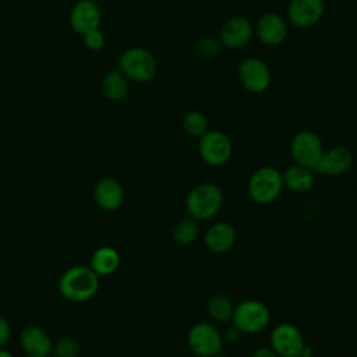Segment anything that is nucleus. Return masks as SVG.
Returning a JSON list of instances; mask_svg holds the SVG:
<instances>
[{"label": "nucleus", "instance_id": "nucleus-1", "mask_svg": "<svg viewBox=\"0 0 357 357\" xmlns=\"http://www.w3.org/2000/svg\"><path fill=\"white\" fill-rule=\"evenodd\" d=\"M98 289L99 276L91 269V266H73L61 275L59 282L61 296L75 303L92 298Z\"/></svg>", "mask_w": 357, "mask_h": 357}, {"label": "nucleus", "instance_id": "nucleus-2", "mask_svg": "<svg viewBox=\"0 0 357 357\" xmlns=\"http://www.w3.org/2000/svg\"><path fill=\"white\" fill-rule=\"evenodd\" d=\"M223 192L213 183H201L190 190L185 198V208L195 220H208L222 208Z\"/></svg>", "mask_w": 357, "mask_h": 357}, {"label": "nucleus", "instance_id": "nucleus-3", "mask_svg": "<svg viewBox=\"0 0 357 357\" xmlns=\"http://www.w3.org/2000/svg\"><path fill=\"white\" fill-rule=\"evenodd\" d=\"M119 70L134 82H148L158 71V63L152 52L145 47H130L119 59Z\"/></svg>", "mask_w": 357, "mask_h": 357}, {"label": "nucleus", "instance_id": "nucleus-4", "mask_svg": "<svg viewBox=\"0 0 357 357\" xmlns=\"http://www.w3.org/2000/svg\"><path fill=\"white\" fill-rule=\"evenodd\" d=\"M247 190L254 202L261 205L271 204L283 190L282 173L276 167L261 166L250 176Z\"/></svg>", "mask_w": 357, "mask_h": 357}, {"label": "nucleus", "instance_id": "nucleus-5", "mask_svg": "<svg viewBox=\"0 0 357 357\" xmlns=\"http://www.w3.org/2000/svg\"><path fill=\"white\" fill-rule=\"evenodd\" d=\"M234 328L241 333H259L264 331L271 321L269 308L259 300H244L234 305L231 317Z\"/></svg>", "mask_w": 357, "mask_h": 357}, {"label": "nucleus", "instance_id": "nucleus-6", "mask_svg": "<svg viewBox=\"0 0 357 357\" xmlns=\"http://www.w3.org/2000/svg\"><path fill=\"white\" fill-rule=\"evenodd\" d=\"M324 144L319 135L311 130L296 132L290 141V155L296 165L314 170L324 153Z\"/></svg>", "mask_w": 357, "mask_h": 357}, {"label": "nucleus", "instance_id": "nucleus-7", "mask_svg": "<svg viewBox=\"0 0 357 357\" xmlns=\"http://www.w3.org/2000/svg\"><path fill=\"white\" fill-rule=\"evenodd\" d=\"M187 342L191 351L198 357H212L223 350V337L211 322L194 324L188 331Z\"/></svg>", "mask_w": 357, "mask_h": 357}, {"label": "nucleus", "instance_id": "nucleus-8", "mask_svg": "<svg viewBox=\"0 0 357 357\" xmlns=\"http://www.w3.org/2000/svg\"><path fill=\"white\" fill-rule=\"evenodd\" d=\"M198 151L202 160L209 166H222L233 153V144L227 134L219 130H208L199 137Z\"/></svg>", "mask_w": 357, "mask_h": 357}, {"label": "nucleus", "instance_id": "nucleus-9", "mask_svg": "<svg viewBox=\"0 0 357 357\" xmlns=\"http://www.w3.org/2000/svg\"><path fill=\"white\" fill-rule=\"evenodd\" d=\"M237 75L241 86L254 95L265 92L272 82V74L268 64L258 57L244 59L238 64Z\"/></svg>", "mask_w": 357, "mask_h": 357}, {"label": "nucleus", "instance_id": "nucleus-10", "mask_svg": "<svg viewBox=\"0 0 357 357\" xmlns=\"http://www.w3.org/2000/svg\"><path fill=\"white\" fill-rule=\"evenodd\" d=\"M269 340L271 347L279 357H300L305 347L301 331L290 322L278 324L272 329Z\"/></svg>", "mask_w": 357, "mask_h": 357}, {"label": "nucleus", "instance_id": "nucleus-11", "mask_svg": "<svg viewBox=\"0 0 357 357\" xmlns=\"http://www.w3.org/2000/svg\"><path fill=\"white\" fill-rule=\"evenodd\" d=\"M254 36V26L245 17H231L225 21L219 32V42L223 47L238 50L245 47Z\"/></svg>", "mask_w": 357, "mask_h": 357}, {"label": "nucleus", "instance_id": "nucleus-12", "mask_svg": "<svg viewBox=\"0 0 357 357\" xmlns=\"http://www.w3.org/2000/svg\"><path fill=\"white\" fill-rule=\"evenodd\" d=\"M325 11L324 0H290L287 6V21L300 29L317 25Z\"/></svg>", "mask_w": 357, "mask_h": 357}, {"label": "nucleus", "instance_id": "nucleus-13", "mask_svg": "<svg viewBox=\"0 0 357 357\" xmlns=\"http://www.w3.org/2000/svg\"><path fill=\"white\" fill-rule=\"evenodd\" d=\"M254 33L265 46H279L287 38V22L276 13H265L257 20Z\"/></svg>", "mask_w": 357, "mask_h": 357}, {"label": "nucleus", "instance_id": "nucleus-14", "mask_svg": "<svg viewBox=\"0 0 357 357\" xmlns=\"http://www.w3.org/2000/svg\"><path fill=\"white\" fill-rule=\"evenodd\" d=\"M353 165V153L347 146H332L328 151H324L317 167V172L321 176H342Z\"/></svg>", "mask_w": 357, "mask_h": 357}, {"label": "nucleus", "instance_id": "nucleus-15", "mask_svg": "<svg viewBox=\"0 0 357 357\" xmlns=\"http://www.w3.org/2000/svg\"><path fill=\"white\" fill-rule=\"evenodd\" d=\"M100 8L92 0L78 1L70 13L71 28L82 36L91 31L98 29L100 25Z\"/></svg>", "mask_w": 357, "mask_h": 357}, {"label": "nucleus", "instance_id": "nucleus-16", "mask_svg": "<svg viewBox=\"0 0 357 357\" xmlns=\"http://www.w3.org/2000/svg\"><path fill=\"white\" fill-rule=\"evenodd\" d=\"M21 347L28 357H47L53 350V342L47 332L38 325H28L21 332Z\"/></svg>", "mask_w": 357, "mask_h": 357}, {"label": "nucleus", "instance_id": "nucleus-17", "mask_svg": "<svg viewBox=\"0 0 357 357\" xmlns=\"http://www.w3.org/2000/svg\"><path fill=\"white\" fill-rule=\"evenodd\" d=\"M236 241V229L227 222H215L211 225L204 236L206 248L213 254L227 252Z\"/></svg>", "mask_w": 357, "mask_h": 357}, {"label": "nucleus", "instance_id": "nucleus-18", "mask_svg": "<svg viewBox=\"0 0 357 357\" xmlns=\"http://www.w3.org/2000/svg\"><path fill=\"white\" fill-rule=\"evenodd\" d=\"M93 197L98 206L103 211H116L124 201V190L116 178L105 177L95 185Z\"/></svg>", "mask_w": 357, "mask_h": 357}, {"label": "nucleus", "instance_id": "nucleus-19", "mask_svg": "<svg viewBox=\"0 0 357 357\" xmlns=\"http://www.w3.org/2000/svg\"><path fill=\"white\" fill-rule=\"evenodd\" d=\"M282 180H283V187H286L293 192L303 194L312 188L314 173L311 169L294 163L282 173Z\"/></svg>", "mask_w": 357, "mask_h": 357}, {"label": "nucleus", "instance_id": "nucleus-20", "mask_svg": "<svg viewBox=\"0 0 357 357\" xmlns=\"http://www.w3.org/2000/svg\"><path fill=\"white\" fill-rule=\"evenodd\" d=\"M120 265V255L113 247H99L91 257V269L98 276H107L116 272Z\"/></svg>", "mask_w": 357, "mask_h": 357}, {"label": "nucleus", "instance_id": "nucleus-21", "mask_svg": "<svg viewBox=\"0 0 357 357\" xmlns=\"http://www.w3.org/2000/svg\"><path fill=\"white\" fill-rule=\"evenodd\" d=\"M128 78L120 70L109 71L102 81L103 95L113 102L121 100L128 93Z\"/></svg>", "mask_w": 357, "mask_h": 357}, {"label": "nucleus", "instance_id": "nucleus-22", "mask_svg": "<svg viewBox=\"0 0 357 357\" xmlns=\"http://www.w3.org/2000/svg\"><path fill=\"white\" fill-rule=\"evenodd\" d=\"M206 311L209 317L218 324H226L231 321L234 305L231 300L222 293L212 294L206 301Z\"/></svg>", "mask_w": 357, "mask_h": 357}, {"label": "nucleus", "instance_id": "nucleus-23", "mask_svg": "<svg viewBox=\"0 0 357 357\" xmlns=\"http://www.w3.org/2000/svg\"><path fill=\"white\" fill-rule=\"evenodd\" d=\"M198 220L194 218H183L180 219L172 231L173 240L180 245H188L192 244L198 237Z\"/></svg>", "mask_w": 357, "mask_h": 357}, {"label": "nucleus", "instance_id": "nucleus-24", "mask_svg": "<svg viewBox=\"0 0 357 357\" xmlns=\"http://www.w3.org/2000/svg\"><path fill=\"white\" fill-rule=\"evenodd\" d=\"M181 126L190 137L199 138L208 131V119L202 112L191 110L184 114Z\"/></svg>", "mask_w": 357, "mask_h": 357}, {"label": "nucleus", "instance_id": "nucleus-25", "mask_svg": "<svg viewBox=\"0 0 357 357\" xmlns=\"http://www.w3.org/2000/svg\"><path fill=\"white\" fill-rule=\"evenodd\" d=\"M220 47H222V45H220L219 39L213 38V36H204L195 43V52L198 53V56L205 57V59L215 57L219 53Z\"/></svg>", "mask_w": 357, "mask_h": 357}, {"label": "nucleus", "instance_id": "nucleus-26", "mask_svg": "<svg viewBox=\"0 0 357 357\" xmlns=\"http://www.w3.org/2000/svg\"><path fill=\"white\" fill-rule=\"evenodd\" d=\"M79 343L73 337L60 339L56 344H53L52 353L56 357H77L79 354Z\"/></svg>", "mask_w": 357, "mask_h": 357}, {"label": "nucleus", "instance_id": "nucleus-27", "mask_svg": "<svg viewBox=\"0 0 357 357\" xmlns=\"http://www.w3.org/2000/svg\"><path fill=\"white\" fill-rule=\"evenodd\" d=\"M105 35L103 32L98 28L95 31L88 32L86 35H84V43L89 50H99L105 46Z\"/></svg>", "mask_w": 357, "mask_h": 357}, {"label": "nucleus", "instance_id": "nucleus-28", "mask_svg": "<svg viewBox=\"0 0 357 357\" xmlns=\"http://www.w3.org/2000/svg\"><path fill=\"white\" fill-rule=\"evenodd\" d=\"M10 335H11L10 324L4 318L0 317V349H1V346H4L8 342Z\"/></svg>", "mask_w": 357, "mask_h": 357}, {"label": "nucleus", "instance_id": "nucleus-29", "mask_svg": "<svg viewBox=\"0 0 357 357\" xmlns=\"http://www.w3.org/2000/svg\"><path fill=\"white\" fill-rule=\"evenodd\" d=\"M251 357H279V356L273 351V349H272L271 346H269V347L262 346V347L255 349V350L252 351Z\"/></svg>", "mask_w": 357, "mask_h": 357}, {"label": "nucleus", "instance_id": "nucleus-30", "mask_svg": "<svg viewBox=\"0 0 357 357\" xmlns=\"http://www.w3.org/2000/svg\"><path fill=\"white\" fill-rule=\"evenodd\" d=\"M240 335H241V332L237 329V328H231V329H229L227 332H226V340L227 342H230V343H236L237 340H238V337H240Z\"/></svg>", "mask_w": 357, "mask_h": 357}, {"label": "nucleus", "instance_id": "nucleus-31", "mask_svg": "<svg viewBox=\"0 0 357 357\" xmlns=\"http://www.w3.org/2000/svg\"><path fill=\"white\" fill-rule=\"evenodd\" d=\"M0 357H14V356L10 351H7V350L0 349Z\"/></svg>", "mask_w": 357, "mask_h": 357}, {"label": "nucleus", "instance_id": "nucleus-32", "mask_svg": "<svg viewBox=\"0 0 357 357\" xmlns=\"http://www.w3.org/2000/svg\"><path fill=\"white\" fill-rule=\"evenodd\" d=\"M212 357H226L223 353H219V354H215V356H212Z\"/></svg>", "mask_w": 357, "mask_h": 357}]
</instances>
